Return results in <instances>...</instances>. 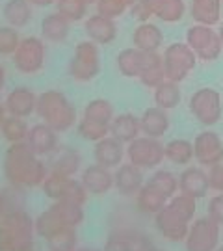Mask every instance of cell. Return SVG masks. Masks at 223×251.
Instances as JSON below:
<instances>
[{
    "label": "cell",
    "instance_id": "obj_1",
    "mask_svg": "<svg viewBox=\"0 0 223 251\" xmlns=\"http://www.w3.org/2000/svg\"><path fill=\"white\" fill-rule=\"evenodd\" d=\"M4 175L9 184L23 186V188H34L41 186L45 177L49 175L47 164L32 152L26 142L11 144L4 156Z\"/></svg>",
    "mask_w": 223,
    "mask_h": 251
},
{
    "label": "cell",
    "instance_id": "obj_2",
    "mask_svg": "<svg viewBox=\"0 0 223 251\" xmlns=\"http://www.w3.org/2000/svg\"><path fill=\"white\" fill-rule=\"evenodd\" d=\"M112 229L108 234L102 251H151L154 242L134 224L128 212L117 210L112 218Z\"/></svg>",
    "mask_w": 223,
    "mask_h": 251
},
{
    "label": "cell",
    "instance_id": "obj_3",
    "mask_svg": "<svg viewBox=\"0 0 223 251\" xmlns=\"http://www.w3.org/2000/svg\"><path fill=\"white\" fill-rule=\"evenodd\" d=\"M36 114L56 132L69 130L76 121V110L62 91L47 90L37 95Z\"/></svg>",
    "mask_w": 223,
    "mask_h": 251
},
{
    "label": "cell",
    "instance_id": "obj_4",
    "mask_svg": "<svg viewBox=\"0 0 223 251\" xmlns=\"http://www.w3.org/2000/svg\"><path fill=\"white\" fill-rule=\"evenodd\" d=\"M34 220L26 210H13L0 220V251L34 248Z\"/></svg>",
    "mask_w": 223,
    "mask_h": 251
},
{
    "label": "cell",
    "instance_id": "obj_5",
    "mask_svg": "<svg viewBox=\"0 0 223 251\" xmlns=\"http://www.w3.org/2000/svg\"><path fill=\"white\" fill-rule=\"evenodd\" d=\"M162 63H164L166 80L178 84L186 78L192 69H196L197 56L186 43H173L164 50Z\"/></svg>",
    "mask_w": 223,
    "mask_h": 251
},
{
    "label": "cell",
    "instance_id": "obj_6",
    "mask_svg": "<svg viewBox=\"0 0 223 251\" xmlns=\"http://www.w3.org/2000/svg\"><path fill=\"white\" fill-rule=\"evenodd\" d=\"M67 71L71 75V78L78 82H89L93 80L100 71V54L99 47L93 41H82L76 45L74 54H73L71 62Z\"/></svg>",
    "mask_w": 223,
    "mask_h": 251
},
{
    "label": "cell",
    "instance_id": "obj_7",
    "mask_svg": "<svg viewBox=\"0 0 223 251\" xmlns=\"http://www.w3.org/2000/svg\"><path fill=\"white\" fill-rule=\"evenodd\" d=\"M190 112L201 125L212 126L223 116V104L220 91L214 88H201L190 97Z\"/></svg>",
    "mask_w": 223,
    "mask_h": 251
},
{
    "label": "cell",
    "instance_id": "obj_8",
    "mask_svg": "<svg viewBox=\"0 0 223 251\" xmlns=\"http://www.w3.org/2000/svg\"><path fill=\"white\" fill-rule=\"evenodd\" d=\"M125 154L128 162L140 170H154L164 162V145L156 138L138 136L130 144H126Z\"/></svg>",
    "mask_w": 223,
    "mask_h": 251
},
{
    "label": "cell",
    "instance_id": "obj_9",
    "mask_svg": "<svg viewBox=\"0 0 223 251\" xmlns=\"http://www.w3.org/2000/svg\"><path fill=\"white\" fill-rule=\"evenodd\" d=\"M220 227L222 225H218L208 216L197 218L190 225L186 238H184L186 251H214L220 246V236H222Z\"/></svg>",
    "mask_w": 223,
    "mask_h": 251
},
{
    "label": "cell",
    "instance_id": "obj_10",
    "mask_svg": "<svg viewBox=\"0 0 223 251\" xmlns=\"http://www.w3.org/2000/svg\"><path fill=\"white\" fill-rule=\"evenodd\" d=\"M47 58V47L45 41L36 36L23 37L19 41L17 50L13 52V63L17 67V71L25 75H36L41 71Z\"/></svg>",
    "mask_w": 223,
    "mask_h": 251
},
{
    "label": "cell",
    "instance_id": "obj_11",
    "mask_svg": "<svg viewBox=\"0 0 223 251\" xmlns=\"http://www.w3.org/2000/svg\"><path fill=\"white\" fill-rule=\"evenodd\" d=\"M186 45L196 52V56L203 62H214L222 54V41L218 32L212 26L196 25L186 32Z\"/></svg>",
    "mask_w": 223,
    "mask_h": 251
},
{
    "label": "cell",
    "instance_id": "obj_12",
    "mask_svg": "<svg viewBox=\"0 0 223 251\" xmlns=\"http://www.w3.org/2000/svg\"><path fill=\"white\" fill-rule=\"evenodd\" d=\"M47 170L50 173H60L65 177H74L82 168V156L76 149L69 145H56L47 154Z\"/></svg>",
    "mask_w": 223,
    "mask_h": 251
},
{
    "label": "cell",
    "instance_id": "obj_13",
    "mask_svg": "<svg viewBox=\"0 0 223 251\" xmlns=\"http://www.w3.org/2000/svg\"><path fill=\"white\" fill-rule=\"evenodd\" d=\"M192 144H194V158L201 166L212 168L216 164L223 162V142L216 132L205 130L197 134Z\"/></svg>",
    "mask_w": 223,
    "mask_h": 251
},
{
    "label": "cell",
    "instance_id": "obj_14",
    "mask_svg": "<svg viewBox=\"0 0 223 251\" xmlns=\"http://www.w3.org/2000/svg\"><path fill=\"white\" fill-rule=\"evenodd\" d=\"M154 225H156L158 233L170 242H182L190 229V222H186L177 212H173L168 205L164 206L160 212L154 214Z\"/></svg>",
    "mask_w": 223,
    "mask_h": 251
},
{
    "label": "cell",
    "instance_id": "obj_15",
    "mask_svg": "<svg viewBox=\"0 0 223 251\" xmlns=\"http://www.w3.org/2000/svg\"><path fill=\"white\" fill-rule=\"evenodd\" d=\"M208 175L203 168L197 166H186L184 171L178 175V192L184 194L188 198L197 199L205 198L208 194Z\"/></svg>",
    "mask_w": 223,
    "mask_h": 251
},
{
    "label": "cell",
    "instance_id": "obj_16",
    "mask_svg": "<svg viewBox=\"0 0 223 251\" xmlns=\"http://www.w3.org/2000/svg\"><path fill=\"white\" fill-rule=\"evenodd\" d=\"M145 184V177H143V170L138 166H134L130 162L126 164H119L116 173H114V188L125 196V198H134L140 188Z\"/></svg>",
    "mask_w": 223,
    "mask_h": 251
},
{
    "label": "cell",
    "instance_id": "obj_17",
    "mask_svg": "<svg viewBox=\"0 0 223 251\" xmlns=\"http://www.w3.org/2000/svg\"><path fill=\"white\" fill-rule=\"evenodd\" d=\"M80 182L88 196H104L114 188V173L99 164H91L82 171Z\"/></svg>",
    "mask_w": 223,
    "mask_h": 251
},
{
    "label": "cell",
    "instance_id": "obj_18",
    "mask_svg": "<svg viewBox=\"0 0 223 251\" xmlns=\"http://www.w3.org/2000/svg\"><path fill=\"white\" fill-rule=\"evenodd\" d=\"M93 158H95V164H99V166L108 168V170H114L119 164H123V158H125V144H121L114 136L108 134L106 138L95 142Z\"/></svg>",
    "mask_w": 223,
    "mask_h": 251
},
{
    "label": "cell",
    "instance_id": "obj_19",
    "mask_svg": "<svg viewBox=\"0 0 223 251\" xmlns=\"http://www.w3.org/2000/svg\"><path fill=\"white\" fill-rule=\"evenodd\" d=\"M37 95L34 91L26 88V86H19L13 91H9L6 100H4V108L9 116L15 117H28L36 112Z\"/></svg>",
    "mask_w": 223,
    "mask_h": 251
},
{
    "label": "cell",
    "instance_id": "obj_20",
    "mask_svg": "<svg viewBox=\"0 0 223 251\" xmlns=\"http://www.w3.org/2000/svg\"><path fill=\"white\" fill-rule=\"evenodd\" d=\"M86 36L89 41H93L95 45H110L117 36V26L114 19H108L104 15H91L84 25Z\"/></svg>",
    "mask_w": 223,
    "mask_h": 251
},
{
    "label": "cell",
    "instance_id": "obj_21",
    "mask_svg": "<svg viewBox=\"0 0 223 251\" xmlns=\"http://www.w3.org/2000/svg\"><path fill=\"white\" fill-rule=\"evenodd\" d=\"M26 145L37 156H47L58 145V132L52 130L47 123H37L30 126L26 136Z\"/></svg>",
    "mask_w": 223,
    "mask_h": 251
},
{
    "label": "cell",
    "instance_id": "obj_22",
    "mask_svg": "<svg viewBox=\"0 0 223 251\" xmlns=\"http://www.w3.org/2000/svg\"><path fill=\"white\" fill-rule=\"evenodd\" d=\"M140 128H142V134L147 138H156V140L162 138L170 128L168 110L158 106L147 108L140 117Z\"/></svg>",
    "mask_w": 223,
    "mask_h": 251
},
{
    "label": "cell",
    "instance_id": "obj_23",
    "mask_svg": "<svg viewBox=\"0 0 223 251\" xmlns=\"http://www.w3.org/2000/svg\"><path fill=\"white\" fill-rule=\"evenodd\" d=\"M164 43V34L152 23H140L132 34V45L145 52H156Z\"/></svg>",
    "mask_w": 223,
    "mask_h": 251
},
{
    "label": "cell",
    "instance_id": "obj_24",
    "mask_svg": "<svg viewBox=\"0 0 223 251\" xmlns=\"http://www.w3.org/2000/svg\"><path fill=\"white\" fill-rule=\"evenodd\" d=\"M110 136H114L121 144H130L138 136H142L140 117H136L134 114L114 116L112 123H110Z\"/></svg>",
    "mask_w": 223,
    "mask_h": 251
},
{
    "label": "cell",
    "instance_id": "obj_25",
    "mask_svg": "<svg viewBox=\"0 0 223 251\" xmlns=\"http://www.w3.org/2000/svg\"><path fill=\"white\" fill-rule=\"evenodd\" d=\"M190 13L197 25L214 26L220 23L222 15V0H192L190 2Z\"/></svg>",
    "mask_w": 223,
    "mask_h": 251
},
{
    "label": "cell",
    "instance_id": "obj_26",
    "mask_svg": "<svg viewBox=\"0 0 223 251\" xmlns=\"http://www.w3.org/2000/svg\"><path fill=\"white\" fill-rule=\"evenodd\" d=\"M168 205V198H164L156 188H152L149 182H145L140 192L136 194V208L147 216H154Z\"/></svg>",
    "mask_w": 223,
    "mask_h": 251
},
{
    "label": "cell",
    "instance_id": "obj_27",
    "mask_svg": "<svg viewBox=\"0 0 223 251\" xmlns=\"http://www.w3.org/2000/svg\"><path fill=\"white\" fill-rule=\"evenodd\" d=\"M69 28H71V23L56 11V13L47 15V17L41 21V36H43L47 41H50V43H60V41H65V39H67Z\"/></svg>",
    "mask_w": 223,
    "mask_h": 251
},
{
    "label": "cell",
    "instance_id": "obj_28",
    "mask_svg": "<svg viewBox=\"0 0 223 251\" xmlns=\"http://www.w3.org/2000/svg\"><path fill=\"white\" fill-rule=\"evenodd\" d=\"M164 158L170 160L173 166H182L186 168L190 162L194 160V144L190 140L175 138L164 145Z\"/></svg>",
    "mask_w": 223,
    "mask_h": 251
},
{
    "label": "cell",
    "instance_id": "obj_29",
    "mask_svg": "<svg viewBox=\"0 0 223 251\" xmlns=\"http://www.w3.org/2000/svg\"><path fill=\"white\" fill-rule=\"evenodd\" d=\"M147 4L152 17H158L164 23H177L186 11L184 0H147Z\"/></svg>",
    "mask_w": 223,
    "mask_h": 251
},
{
    "label": "cell",
    "instance_id": "obj_30",
    "mask_svg": "<svg viewBox=\"0 0 223 251\" xmlns=\"http://www.w3.org/2000/svg\"><path fill=\"white\" fill-rule=\"evenodd\" d=\"M2 13L11 28H23L32 21V4L28 0H8Z\"/></svg>",
    "mask_w": 223,
    "mask_h": 251
},
{
    "label": "cell",
    "instance_id": "obj_31",
    "mask_svg": "<svg viewBox=\"0 0 223 251\" xmlns=\"http://www.w3.org/2000/svg\"><path fill=\"white\" fill-rule=\"evenodd\" d=\"M26 206V192L23 186L9 184L0 190V220L13 210H23Z\"/></svg>",
    "mask_w": 223,
    "mask_h": 251
},
{
    "label": "cell",
    "instance_id": "obj_32",
    "mask_svg": "<svg viewBox=\"0 0 223 251\" xmlns=\"http://www.w3.org/2000/svg\"><path fill=\"white\" fill-rule=\"evenodd\" d=\"M143 63V50L130 47L117 54V69L126 78H138L142 73Z\"/></svg>",
    "mask_w": 223,
    "mask_h": 251
},
{
    "label": "cell",
    "instance_id": "obj_33",
    "mask_svg": "<svg viewBox=\"0 0 223 251\" xmlns=\"http://www.w3.org/2000/svg\"><path fill=\"white\" fill-rule=\"evenodd\" d=\"M63 227H67V225H65V222L62 220V216H60V212L56 210L54 205H50L47 210H43V212L34 220V231H36V234H39L41 238L50 236L52 233L60 231Z\"/></svg>",
    "mask_w": 223,
    "mask_h": 251
},
{
    "label": "cell",
    "instance_id": "obj_34",
    "mask_svg": "<svg viewBox=\"0 0 223 251\" xmlns=\"http://www.w3.org/2000/svg\"><path fill=\"white\" fill-rule=\"evenodd\" d=\"M82 117L97 123V125L110 126L112 119H114V106L106 99H93L84 106V116Z\"/></svg>",
    "mask_w": 223,
    "mask_h": 251
},
{
    "label": "cell",
    "instance_id": "obj_35",
    "mask_svg": "<svg viewBox=\"0 0 223 251\" xmlns=\"http://www.w3.org/2000/svg\"><path fill=\"white\" fill-rule=\"evenodd\" d=\"M49 251H74L78 248V233L76 227H63L45 238Z\"/></svg>",
    "mask_w": 223,
    "mask_h": 251
},
{
    "label": "cell",
    "instance_id": "obj_36",
    "mask_svg": "<svg viewBox=\"0 0 223 251\" xmlns=\"http://www.w3.org/2000/svg\"><path fill=\"white\" fill-rule=\"evenodd\" d=\"M30 126L23 117L6 116L0 123V132L4 136V140H8L9 144H21L25 142L28 136Z\"/></svg>",
    "mask_w": 223,
    "mask_h": 251
},
{
    "label": "cell",
    "instance_id": "obj_37",
    "mask_svg": "<svg viewBox=\"0 0 223 251\" xmlns=\"http://www.w3.org/2000/svg\"><path fill=\"white\" fill-rule=\"evenodd\" d=\"M180 88L177 82L164 80L154 88V104L164 110H173L180 102Z\"/></svg>",
    "mask_w": 223,
    "mask_h": 251
},
{
    "label": "cell",
    "instance_id": "obj_38",
    "mask_svg": "<svg viewBox=\"0 0 223 251\" xmlns=\"http://www.w3.org/2000/svg\"><path fill=\"white\" fill-rule=\"evenodd\" d=\"M149 184L156 188L164 198H173L178 192V177L170 170H158L154 171L149 179Z\"/></svg>",
    "mask_w": 223,
    "mask_h": 251
},
{
    "label": "cell",
    "instance_id": "obj_39",
    "mask_svg": "<svg viewBox=\"0 0 223 251\" xmlns=\"http://www.w3.org/2000/svg\"><path fill=\"white\" fill-rule=\"evenodd\" d=\"M58 201L84 206V203L88 201V192H86V188L82 186L80 180L69 177L67 182H65V186H63L62 194H60V198H58Z\"/></svg>",
    "mask_w": 223,
    "mask_h": 251
},
{
    "label": "cell",
    "instance_id": "obj_40",
    "mask_svg": "<svg viewBox=\"0 0 223 251\" xmlns=\"http://www.w3.org/2000/svg\"><path fill=\"white\" fill-rule=\"evenodd\" d=\"M56 11L69 23H78L86 17L88 6L82 0H56Z\"/></svg>",
    "mask_w": 223,
    "mask_h": 251
},
{
    "label": "cell",
    "instance_id": "obj_41",
    "mask_svg": "<svg viewBox=\"0 0 223 251\" xmlns=\"http://www.w3.org/2000/svg\"><path fill=\"white\" fill-rule=\"evenodd\" d=\"M168 206H170L173 212H177L178 216H182L186 222H192L194 216H196V199L194 198H188L184 194H175L173 198L168 199Z\"/></svg>",
    "mask_w": 223,
    "mask_h": 251
},
{
    "label": "cell",
    "instance_id": "obj_42",
    "mask_svg": "<svg viewBox=\"0 0 223 251\" xmlns=\"http://www.w3.org/2000/svg\"><path fill=\"white\" fill-rule=\"evenodd\" d=\"M76 130H78V134H80L84 140H88V142H99V140H102V138H106V136L110 134V126L97 125V123L88 121V119H84V117L78 121Z\"/></svg>",
    "mask_w": 223,
    "mask_h": 251
},
{
    "label": "cell",
    "instance_id": "obj_43",
    "mask_svg": "<svg viewBox=\"0 0 223 251\" xmlns=\"http://www.w3.org/2000/svg\"><path fill=\"white\" fill-rule=\"evenodd\" d=\"M19 32L11 26H0V56H11L19 47Z\"/></svg>",
    "mask_w": 223,
    "mask_h": 251
},
{
    "label": "cell",
    "instance_id": "obj_44",
    "mask_svg": "<svg viewBox=\"0 0 223 251\" xmlns=\"http://www.w3.org/2000/svg\"><path fill=\"white\" fill-rule=\"evenodd\" d=\"M95 6H97L99 15H104V17L114 19V21L117 17H121L126 9H128V6H126L123 0H97Z\"/></svg>",
    "mask_w": 223,
    "mask_h": 251
},
{
    "label": "cell",
    "instance_id": "obj_45",
    "mask_svg": "<svg viewBox=\"0 0 223 251\" xmlns=\"http://www.w3.org/2000/svg\"><path fill=\"white\" fill-rule=\"evenodd\" d=\"M140 82H142L143 86H147V88H156L160 82L166 80V73H164V65L162 67H154V69H147V71H143L140 76Z\"/></svg>",
    "mask_w": 223,
    "mask_h": 251
},
{
    "label": "cell",
    "instance_id": "obj_46",
    "mask_svg": "<svg viewBox=\"0 0 223 251\" xmlns=\"http://www.w3.org/2000/svg\"><path fill=\"white\" fill-rule=\"evenodd\" d=\"M208 218H212L218 225H223V194H216L208 201Z\"/></svg>",
    "mask_w": 223,
    "mask_h": 251
},
{
    "label": "cell",
    "instance_id": "obj_47",
    "mask_svg": "<svg viewBox=\"0 0 223 251\" xmlns=\"http://www.w3.org/2000/svg\"><path fill=\"white\" fill-rule=\"evenodd\" d=\"M208 186L218 194H223V162L208 168Z\"/></svg>",
    "mask_w": 223,
    "mask_h": 251
},
{
    "label": "cell",
    "instance_id": "obj_48",
    "mask_svg": "<svg viewBox=\"0 0 223 251\" xmlns=\"http://www.w3.org/2000/svg\"><path fill=\"white\" fill-rule=\"evenodd\" d=\"M130 11H132V17H136L140 23H147V21L152 17L151 8H149L147 0H138L132 8H130Z\"/></svg>",
    "mask_w": 223,
    "mask_h": 251
},
{
    "label": "cell",
    "instance_id": "obj_49",
    "mask_svg": "<svg viewBox=\"0 0 223 251\" xmlns=\"http://www.w3.org/2000/svg\"><path fill=\"white\" fill-rule=\"evenodd\" d=\"M30 4L34 6H50V4H56V0H28Z\"/></svg>",
    "mask_w": 223,
    "mask_h": 251
},
{
    "label": "cell",
    "instance_id": "obj_50",
    "mask_svg": "<svg viewBox=\"0 0 223 251\" xmlns=\"http://www.w3.org/2000/svg\"><path fill=\"white\" fill-rule=\"evenodd\" d=\"M4 82H6V69H4V65L0 63V90L4 88Z\"/></svg>",
    "mask_w": 223,
    "mask_h": 251
},
{
    "label": "cell",
    "instance_id": "obj_51",
    "mask_svg": "<svg viewBox=\"0 0 223 251\" xmlns=\"http://www.w3.org/2000/svg\"><path fill=\"white\" fill-rule=\"evenodd\" d=\"M4 117H6V108H4V104H0V123H2Z\"/></svg>",
    "mask_w": 223,
    "mask_h": 251
},
{
    "label": "cell",
    "instance_id": "obj_52",
    "mask_svg": "<svg viewBox=\"0 0 223 251\" xmlns=\"http://www.w3.org/2000/svg\"><path fill=\"white\" fill-rule=\"evenodd\" d=\"M74 251H100V250H97V248H76Z\"/></svg>",
    "mask_w": 223,
    "mask_h": 251
},
{
    "label": "cell",
    "instance_id": "obj_53",
    "mask_svg": "<svg viewBox=\"0 0 223 251\" xmlns=\"http://www.w3.org/2000/svg\"><path fill=\"white\" fill-rule=\"evenodd\" d=\"M123 2H125V4L128 6V8H132V6L136 4V2H138V0H123Z\"/></svg>",
    "mask_w": 223,
    "mask_h": 251
},
{
    "label": "cell",
    "instance_id": "obj_54",
    "mask_svg": "<svg viewBox=\"0 0 223 251\" xmlns=\"http://www.w3.org/2000/svg\"><path fill=\"white\" fill-rule=\"evenodd\" d=\"M218 36H220V41H222V45H223V25H222V28L218 30Z\"/></svg>",
    "mask_w": 223,
    "mask_h": 251
},
{
    "label": "cell",
    "instance_id": "obj_55",
    "mask_svg": "<svg viewBox=\"0 0 223 251\" xmlns=\"http://www.w3.org/2000/svg\"><path fill=\"white\" fill-rule=\"evenodd\" d=\"M86 6H91V4H97V0H82Z\"/></svg>",
    "mask_w": 223,
    "mask_h": 251
},
{
    "label": "cell",
    "instance_id": "obj_56",
    "mask_svg": "<svg viewBox=\"0 0 223 251\" xmlns=\"http://www.w3.org/2000/svg\"><path fill=\"white\" fill-rule=\"evenodd\" d=\"M151 251H164V250H160V248H156V246H154V248H152Z\"/></svg>",
    "mask_w": 223,
    "mask_h": 251
},
{
    "label": "cell",
    "instance_id": "obj_57",
    "mask_svg": "<svg viewBox=\"0 0 223 251\" xmlns=\"http://www.w3.org/2000/svg\"><path fill=\"white\" fill-rule=\"evenodd\" d=\"M214 251H223V246H218V248H216Z\"/></svg>",
    "mask_w": 223,
    "mask_h": 251
},
{
    "label": "cell",
    "instance_id": "obj_58",
    "mask_svg": "<svg viewBox=\"0 0 223 251\" xmlns=\"http://www.w3.org/2000/svg\"><path fill=\"white\" fill-rule=\"evenodd\" d=\"M25 251H34V248H28V250H25Z\"/></svg>",
    "mask_w": 223,
    "mask_h": 251
}]
</instances>
